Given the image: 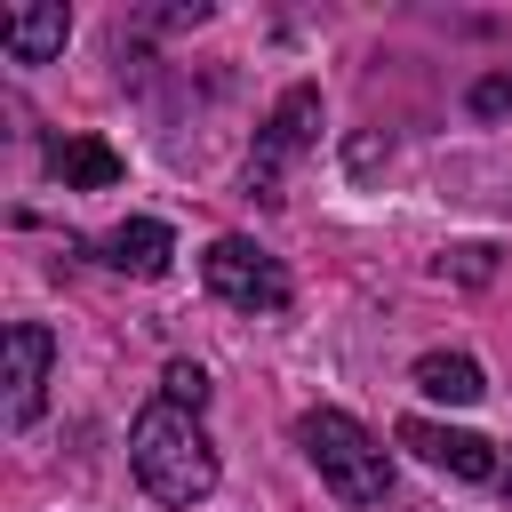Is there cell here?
<instances>
[{
	"instance_id": "1",
	"label": "cell",
	"mask_w": 512,
	"mask_h": 512,
	"mask_svg": "<svg viewBox=\"0 0 512 512\" xmlns=\"http://www.w3.org/2000/svg\"><path fill=\"white\" fill-rule=\"evenodd\" d=\"M128 464H136V480H144L160 504H208V496H216V448H208L200 416L176 408V400L136 408V424H128Z\"/></svg>"
},
{
	"instance_id": "2",
	"label": "cell",
	"mask_w": 512,
	"mask_h": 512,
	"mask_svg": "<svg viewBox=\"0 0 512 512\" xmlns=\"http://www.w3.org/2000/svg\"><path fill=\"white\" fill-rule=\"evenodd\" d=\"M296 448L312 456V472H320L344 504H384V488H392V456H384V440H376L360 416H344V408H312V416H296Z\"/></svg>"
},
{
	"instance_id": "3",
	"label": "cell",
	"mask_w": 512,
	"mask_h": 512,
	"mask_svg": "<svg viewBox=\"0 0 512 512\" xmlns=\"http://www.w3.org/2000/svg\"><path fill=\"white\" fill-rule=\"evenodd\" d=\"M320 144V88L312 80H296L272 112H264V136H256V152H248V192L272 208V200H288L280 184H288V160H304Z\"/></svg>"
},
{
	"instance_id": "4",
	"label": "cell",
	"mask_w": 512,
	"mask_h": 512,
	"mask_svg": "<svg viewBox=\"0 0 512 512\" xmlns=\"http://www.w3.org/2000/svg\"><path fill=\"white\" fill-rule=\"evenodd\" d=\"M200 280H208V296H224L232 312H288V264H280V256H264V248H256V240H240V232L208 240Z\"/></svg>"
},
{
	"instance_id": "5",
	"label": "cell",
	"mask_w": 512,
	"mask_h": 512,
	"mask_svg": "<svg viewBox=\"0 0 512 512\" xmlns=\"http://www.w3.org/2000/svg\"><path fill=\"white\" fill-rule=\"evenodd\" d=\"M0 352H8V376H0V384H8V392H0V416H8V432H24V424L40 416V400H48V360H56V336H48L40 320H16Z\"/></svg>"
},
{
	"instance_id": "6",
	"label": "cell",
	"mask_w": 512,
	"mask_h": 512,
	"mask_svg": "<svg viewBox=\"0 0 512 512\" xmlns=\"http://www.w3.org/2000/svg\"><path fill=\"white\" fill-rule=\"evenodd\" d=\"M400 448H416L432 472L448 480H496V448L480 432H456V424H432V416H408L400 424Z\"/></svg>"
},
{
	"instance_id": "7",
	"label": "cell",
	"mask_w": 512,
	"mask_h": 512,
	"mask_svg": "<svg viewBox=\"0 0 512 512\" xmlns=\"http://www.w3.org/2000/svg\"><path fill=\"white\" fill-rule=\"evenodd\" d=\"M72 40V8L64 0H32V8H0V48L16 64H48Z\"/></svg>"
},
{
	"instance_id": "8",
	"label": "cell",
	"mask_w": 512,
	"mask_h": 512,
	"mask_svg": "<svg viewBox=\"0 0 512 512\" xmlns=\"http://www.w3.org/2000/svg\"><path fill=\"white\" fill-rule=\"evenodd\" d=\"M96 248H104V264H112V272L160 280V272H168V256H176V232H168V224H152V216H128V224H120V232H104Z\"/></svg>"
},
{
	"instance_id": "9",
	"label": "cell",
	"mask_w": 512,
	"mask_h": 512,
	"mask_svg": "<svg viewBox=\"0 0 512 512\" xmlns=\"http://www.w3.org/2000/svg\"><path fill=\"white\" fill-rule=\"evenodd\" d=\"M48 176L72 184V192H104V184H120V152L96 144V136H56L48 144Z\"/></svg>"
},
{
	"instance_id": "10",
	"label": "cell",
	"mask_w": 512,
	"mask_h": 512,
	"mask_svg": "<svg viewBox=\"0 0 512 512\" xmlns=\"http://www.w3.org/2000/svg\"><path fill=\"white\" fill-rule=\"evenodd\" d=\"M416 392H424V400H448V408H472V400L488 392V376H480L472 352H424V360H416Z\"/></svg>"
},
{
	"instance_id": "11",
	"label": "cell",
	"mask_w": 512,
	"mask_h": 512,
	"mask_svg": "<svg viewBox=\"0 0 512 512\" xmlns=\"http://www.w3.org/2000/svg\"><path fill=\"white\" fill-rule=\"evenodd\" d=\"M160 400H176V408H208V368H192V360H168L160 368Z\"/></svg>"
},
{
	"instance_id": "12",
	"label": "cell",
	"mask_w": 512,
	"mask_h": 512,
	"mask_svg": "<svg viewBox=\"0 0 512 512\" xmlns=\"http://www.w3.org/2000/svg\"><path fill=\"white\" fill-rule=\"evenodd\" d=\"M440 272H456V280H472V288H480V280L496 272V256H488V248H448V256H440Z\"/></svg>"
},
{
	"instance_id": "13",
	"label": "cell",
	"mask_w": 512,
	"mask_h": 512,
	"mask_svg": "<svg viewBox=\"0 0 512 512\" xmlns=\"http://www.w3.org/2000/svg\"><path fill=\"white\" fill-rule=\"evenodd\" d=\"M504 104H512V80H480L472 88V112H504Z\"/></svg>"
},
{
	"instance_id": "14",
	"label": "cell",
	"mask_w": 512,
	"mask_h": 512,
	"mask_svg": "<svg viewBox=\"0 0 512 512\" xmlns=\"http://www.w3.org/2000/svg\"><path fill=\"white\" fill-rule=\"evenodd\" d=\"M504 496H512V472H504Z\"/></svg>"
}]
</instances>
